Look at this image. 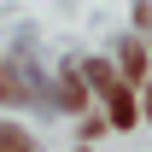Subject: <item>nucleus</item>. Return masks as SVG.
Here are the masks:
<instances>
[{
	"instance_id": "nucleus-1",
	"label": "nucleus",
	"mask_w": 152,
	"mask_h": 152,
	"mask_svg": "<svg viewBox=\"0 0 152 152\" xmlns=\"http://www.w3.org/2000/svg\"><path fill=\"white\" fill-rule=\"evenodd\" d=\"M105 94H111V123H117V129H129V123H134V99L123 94L117 82H111V88H105Z\"/></svg>"
},
{
	"instance_id": "nucleus-2",
	"label": "nucleus",
	"mask_w": 152,
	"mask_h": 152,
	"mask_svg": "<svg viewBox=\"0 0 152 152\" xmlns=\"http://www.w3.org/2000/svg\"><path fill=\"white\" fill-rule=\"evenodd\" d=\"M0 152H29V134L23 129H0Z\"/></svg>"
},
{
	"instance_id": "nucleus-3",
	"label": "nucleus",
	"mask_w": 152,
	"mask_h": 152,
	"mask_svg": "<svg viewBox=\"0 0 152 152\" xmlns=\"http://www.w3.org/2000/svg\"><path fill=\"white\" fill-rule=\"evenodd\" d=\"M146 117H152V88H146Z\"/></svg>"
}]
</instances>
